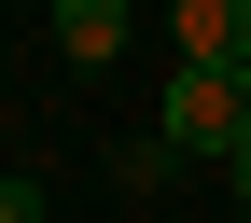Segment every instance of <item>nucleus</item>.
Wrapping results in <instances>:
<instances>
[{
  "label": "nucleus",
  "instance_id": "f257e3e1",
  "mask_svg": "<svg viewBox=\"0 0 251 223\" xmlns=\"http://www.w3.org/2000/svg\"><path fill=\"white\" fill-rule=\"evenodd\" d=\"M168 153H251V70H168V112H153Z\"/></svg>",
  "mask_w": 251,
  "mask_h": 223
},
{
  "label": "nucleus",
  "instance_id": "f03ea898",
  "mask_svg": "<svg viewBox=\"0 0 251 223\" xmlns=\"http://www.w3.org/2000/svg\"><path fill=\"white\" fill-rule=\"evenodd\" d=\"M181 70H251V0H168Z\"/></svg>",
  "mask_w": 251,
  "mask_h": 223
},
{
  "label": "nucleus",
  "instance_id": "7ed1b4c3",
  "mask_svg": "<svg viewBox=\"0 0 251 223\" xmlns=\"http://www.w3.org/2000/svg\"><path fill=\"white\" fill-rule=\"evenodd\" d=\"M126 28H140L126 0H56V56H70V70H112V56H126Z\"/></svg>",
  "mask_w": 251,
  "mask_h": 223
},
{
  "label": "nucleus",
  "instance_id": "20e7f679",
  "mask_svg": "<svg viewBox=\"0 0 251 223\" xmlns=\"http://www.w3.org/2000/svg\"><path fill=\"white\" fill-rule=\"evenodd\" d=\"M0 223H42V181L28 168H0Z\"/></svg>",
  "mask_w": 251,
  "mask_h": 223
},
{
  "label": "nucleus",
  "instance_id": "39448f33",
  "mask_svg": "<svg viewBox=\"0 0 251 223\" xmlns=\"http://www.w3.org/2000/svg\"><path fill=\"white\" fill-rule=\"evenodd\" d=\"M224 181H237V209H251V153H237V168H224Z\"/></svg>",
  "mask_w": 251,
  "mask_h": 223
}]
</instances>
